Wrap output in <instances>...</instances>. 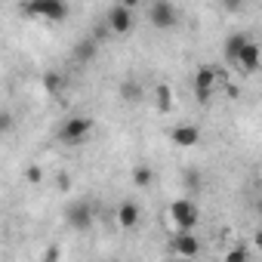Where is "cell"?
Here are the masks:
<instances>
[{
	"label": "cell",
	"instance_id": "6da1fadb",
	"mask_svg": "<svg viewBox=\"0 0 262 262\" xmlns=\"http://www.w3.org/2000/svg\"><path fill=\"white\" fill-rule=\"evenodd\" d=\"M93 117H86V114H74V117H68L65 123H62V129H59V139L65 142V145H80V142H86L90 139V133H93Z\"/></svg>",
	"mask_w": 262,
	"mask_h": 262
},
{
	"label": "cell",
	"instance_id": "7a4b0ae2",
	"mask_svg": "<svg viewBox=\"0 0 262 262\" xmlns=\"http://www.w3.org/2000/svg\"><path fill=\"white\" fill-rule=\"evenodd\" d=\"M170 216L176 222V228H185V231H194V225L201 222V210L191 198H179L170 204Z\"/></svg>",
	"mask_w": 262,
	"mask_h": 262
},
{
	"label": "cell",
	"instance_id": "3957f363",
	"mask_svg": "<svg viewBox=\"0 0 262 262\" xmlns=\"http://www.w3.org/2000/svg\"><path fill=\"white\" fill-rule=\"evenodd\" d=\"M148 22L158 31H170V28L179 25V10L173 7V0H155L148 7Z\"/></svg>",
	"mask_w": 262,
	"mask_h": 262
},
{
	"label": "cell",
	"instance_id": "277c9868",
	"mask_svg": "<svg viewBox=\"0 0 262 262\" xmlns=\"http://www.w3.org/2000/svg\"><path fill=\"white\" fill-rule=\"evenodd\" d=\"M25 13L47 22H62L68 19V4L65 0H31V4H25Z\"/></svg>",
	"mask_w": 262,
	"mask_h": 262
},
{
	"label": "cell",
	"instance_id": "5b68a950",
	"mask_svg": "<svg viewBox=\"0 0 262 262\" xmlns=\"http://www.w3.org/2000/svg\"><path fill=\"white\" fill-rule=\"evenodd\" d=\"M216 83H219L216 68L201 65V68H198V74H194V99H198L201 105H207V102L213 99V93H216Z\"/></svg>",
	"mask_w": 262,
	"mask_h": 262
},
{
	"label": "cell",
	"instance_id": "8992f818",
	"mask_svg": "<svg viewBox=\"0 0 262 262\" xmlns=\"http://www.w3.org/2000/svg\"><path fill=\"white\" fill-rule=\"evenodd\" d=\"M65 222H68L74 231H86V228L93 225V207H90L86 201L71 204V207L65 210Z\"/></svg>",
	"mask_w": 262,
	"mask_h": 262
},
{
	"label": "cell",
	"instance_id": "52a82bcc",
	"mask_svg": "<svg viewBox=\"0 0 262 262\" xmlns=\"http://www.w3.org/2000/svg\"><path fill=\"white\" fill-rule=\"evenodd\" d=\"M108 28H111L114 34H126L129 28H133V10L123 7V4L111 7V10H108Z\"/></svg>",
	"mask_w": 262,
	"mask_h": 262
},
{
	"label": "cell",
	"instance_id": "ba28073f",
	"mask_svg": "<svg viewBox=\"0 0 262 262\" xmlns=\"http://www.w3.org/2000/svg\"><path fill=\"white\" fill-rule=\"evenodd\" d=\"M173 250H176L179 256H185V259H194V256L201 253V241L194 237V231L179 228V234L173 237Z\"/></svg>",
	"mask_w": 262,
	"mask_h": 262
},
{
	"label": "cell",
	"instance_id": "9c48e42d",
	"mask_svg": "<svg viewBox=\"0 0 262 262\" xmlns=\"http://www.w3.org/2000/svg\"><path fill=\"white\" fill-rule=\"evenodd\" d=\"M170 139H173V145H179V148H194V145L201 142V129H198L194 123H182V126H176L173 133H170Z\"/></svg>",
	"mask_w": 262,
	"mask_h": 262
},
{
	"label": "cell",
	"instance_id": "30bf717a",
	"mask_svg": "<svg viewBox=\"0 0 262 262\" xmlns=\"http://www.w3.org/2000/svg\"><path fill=\"white\" fill-rule=\"evenodd\" d=\"M234 65H241L247 74H256V71H259V47H256V40H247V43L241 47Z\"/></svg>",
	"mask_w": 262,
	"mask_h": 262
},
{
	"label": "cell",
	"instance_id": "8fae6325",
	"mask_svg": "<svg viewBox=\"0 0 262 262\" xmlns=\"http://www.w3.org/2000/svg\"><path fill=\"white\" fill-rule=\"evenodd\" d=\"M139 219H142V210H139V204H133V201H123L120 207H117V222H120V228H136L139 225Z\"/></svg>",
	"mask_w": 262,
	"mask_h": 262
},
{
	"label": "cell",
	"instance_id": "7c38bea8",
	"mask_svg": "<svg viewBox=\"0 0 262 262\" xmlns=\"http://www.w3.org/2000/svg\"><path fill=\"white\" fill-rule=\"evenodd\" d=\"M247 40H250L247 34H228V37H225V62H228V65L237 62V53H241V47H244Z\"/></svg>",
	"mask_w": 262,
	"mask_h": 262
},
{
	"label": "cell",
	"instance_id": "4fadbf2b",
	"mask_svg": "<svg viewBox=\"0 0 262 262\" xmlns=\"http://www.w3.org/2000/svg\"><path fill=\"white\" fill-rule=\"evenodd\" d=\"M120 96H123L126 102H139V99H142V83H136V80H126V83L120 86Z\"/></svg>",
	"mask_w": 262,
	"mask_h": 262
},
{
	"label": "cell",
	"instance_id": "5bb4252c",
	"mask_svg": "<svg viewBox=\"0 0 262 262\" xmlns=\"http://www.w3.org/2000/svg\"><path fill=\"white\" fill-rule=\"evenodd\" d=\"M65 83H68V80H65L62 74H53V71H50V74H43V90H47V93H53V96H56L59 90H65Z\"/></svg>",
	"mask_w": 262,
	"mask_h": 262
},
{
	"label": "cell",
	"instance_id": "9a60e30c",
	"mask_svg": "<svg viewBox=\"0 0 262 262\" xmlns=\"http://www.w3.org/2000/svg\"><path fill=\"white\" fill-rule=\"evenodd\" d=\"M93 56H96V43H93V40H80L77 50H74V59H77V62H86V59H93Z\"/></svg>",
	"mask_w": 262,
	"mask_h": 262
},
{
	"label": "cell",
	"instance_id": "2e32d148",
	"mask_svg": "<svg viewBox=\"0 0 262 262\" xmlns=\"http://www.w3.org/2000/svg\"><path fill=\"white\" fill-rule=\"evenodd\" d=\"M158 108L161 111H170L173 108V90L170 86H158Z\"/></svg>",
	"mask_w": 262,
	"mask_h": 262
},
{
	"label": "cell",
	"instance_id": "e0dca14e",
	"mask_svg": "<svg viewBox=\"0 0 262 262\" xmlns=\"http://www.w3.org/2000/svg\"><path fill=\"white\" fill-rule=\"evenodd\" d=\"M133 182H136L139 188H148V185H151V170H148V167H136Z\"/></svg>",
	"mask_w": 262,
	"mask_h": 262
},
{
	"label": "cell",
	"instance_id": "ac0fdd59",
	"mask_svg": "<svg viewBox=\"0 0 262 262\" xmlns=\"http://www.w3.org/2000/svg\"><path fill=\"white\" fill-rule=\"evenodd\" d=\"M13 126H16V117L10 111H0V133H10Z\"/></svg>",
	"mask_w": 262,
	"mask_h": 262
},
{
	"label": "cell",
	"instance_id": "d6986e66",
	"mask_svg": "<svg viewBox=\"0 0 262 262\" xmlns=\"http://www.w3.org/2000/svg\"><path fill=\"white\" fill-rule=\"evenodd\" d=\"M185 185H188L191 191H198V188H201V173H198V170H188V173H185Z\"/></svg>",
	"mask_w": 262,
	"mask_h": 262
},
{
	"label": "cell",
	"instance_id": "ffe728a7",
	"mask_svg": "<svg viewBox=\"0 0 262 262\" xmlns=\"http://www.w3.org/2000/svg\"><path fill=\"white\" fill-rule=\"evenodd\" d=\"M244 4H247V0H222V7H225L228 13H237V10H244Z\"/></svg>",
	"mask_w": 262,
	"mask_h": 262
},
{
	"label": "cell",
	"instance_id": "44dd1931",
	"mask_svg": "<svg viewBox=\"0 0 262 262\" xmlns=\"http://www.w3.org/2000/svg\"><path fill=\"white\" fill-rule=\"evenodd\" d=\"M225 259H228V262H247L250 256H247V250H231V253H228Z\"/></svg>",
	"mask_w": 262,
	"mask_h": 262
},
{
	"label": "cell",
	"instance_id": "7402d4cb",
	"mask_svg": "<svg viewBox=\"0 0 262 262\" xmlns=\"http://www.w3.org/2000/svg\"><path fill=\"white\" fill-rule=\"evenodd\" d=\"M43 179V170L40 167H28V182H40Z\"/></svg>",
	"mask_w": 262,
	"mask_h": 262
},
{
	"label": "cell",
	"instance_id": "603a6c76",
	"mask_svg": "<svg viewBox=\"0 0 262 262\" xmlns=\"http://www.w3.org/2000/svg\"><path fill=\"white\" fill-rule=\"evenodd\" d=\"M120 4H123V7H129V10H136V7L142 4V0H120Z\"/></svg>",
	"mask_w": 262,
	"mask_h": 262
}]
</instances>
